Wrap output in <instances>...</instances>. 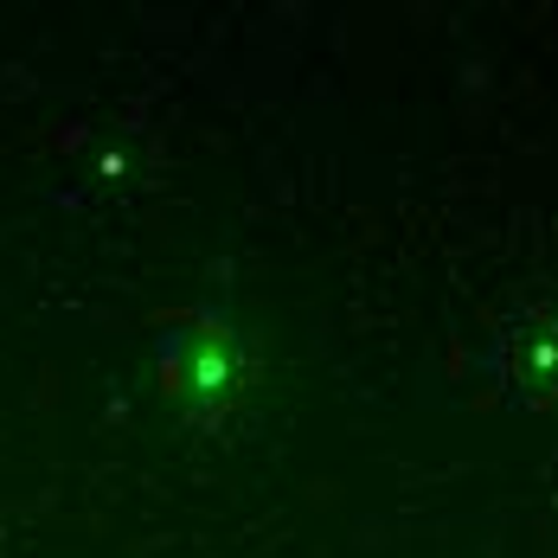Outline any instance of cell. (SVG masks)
Returning <instances> with one entry per match:
<instances>
[{
    "label": "cell",
    "mask_w": 558,
    "mask_h": 558,
    "mask_svg": "<svg viewBox=\"0 0 558 558\" xmlns=\"http://www.w3.org/2000/svg\"><path fill=\"white\" fill-rule=\"evenodd\" d=\"M161 366H168L173 404L193 424H225L251 391V340L225 308H199L168 335Z\"/></svg>",
    "instance_id": "cell-1"
},
{
    "label": "cell",
    "mask_w": 558,
    "mask_h": 558,
    "mask_svg": "<svg viewBox=\"0 0 558 558\" xmlns=\"http://www.w3.org/2000/svg\"><path fill=\"white\" fill-rule=\"evenodd\" d=\"M501 366H507L513 386L539 391V398H558V308L526 315V322L501 340Z\"/></svg>",
    "instance_id": "cell-2"
}]
</instances>
